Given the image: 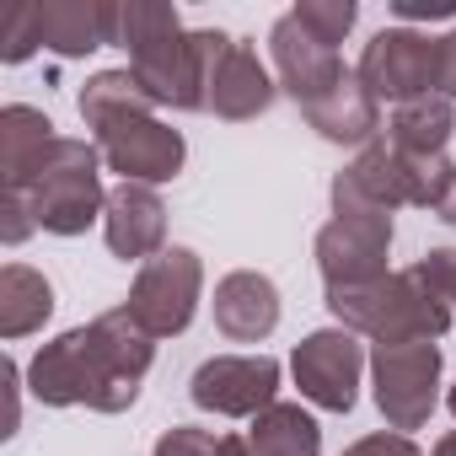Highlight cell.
<instances>
[{"instance_id":"cell-1","label":"cell","mask_w":456,"mask_h":456,"mask_svg":"<svg viewBox=\"0 0 456 456\" xmlns=\"http://www.w3.org/2000/svg\"><path fill=\"white\" fill-rule=\"evenodd\" d=\"M151 360H156V338L124 306H113L86 328H70L54 344H44L28 365V387L49 408L124 413L140 397Z\"/></svg>"},{"instance_id":"cell-2","label":"cell","mask_w":456,"mask_h":456,"mask_svg":"<svg viewBox=\"0 0 456 456\" xmlns=\"http://www.w3.org/2000/svg\"><path fill=\"white\" fill-rule=\"evenodd\" d=\"M328 312L338 317V328L370 338V344H435L451 328V306L445 296L413 269H397L376 285H354V290H328Z\"/></svg>"},{"instance_id":"cell-3","label":"cell","mask_w":456,"mask_h":456,"mask_svg":"<svg viewBox=\"0 0 456 456\" xmlns=\"http://www.w3.org/2000/svg\"><path fill=\"white\" fill-rule=\"evenodd\" d=\"M0 188H17L33 204L38 232H54V237H81L86 225L108 209L102 151L92 140H70V134H54L44 145V156L17 183H0Z\"/></svg>"},{"instance_id":"cell-4","label":"cell","mask_w":456,"mask_h":456,"mask_svg":"<svg viewBox=\"0 0 456 456\" xmlns=\"http://www.w3.org/2000/svg\"><path fill=\"white\" fill-rule=\"evenodd\" d=\"M370 387L381 419L408 435L424 429L440 403V344H376L370 349Z\"/></svg>"},{"instance_id":"cell-5","label":"cell","mask_w":456,"mask_h":456,"mask_svg":"<svg viewBox=\"0 0 456 456\" xmlns=\"http://www.w3.org/2000/svg\"><path fill=\"white\" fill-rule=\"evenodd\" d=\"M199 296H204V264H199V253L167 248V253H156L151 264H140L124 312H129L151 338H177V333L193 322Z\"/></svg>"},{"instance_id":"cell-6","label":"cell","mask_w":456,"mask_h":456,"mask_svg":"<svg viewBox=\"0 0 456 456\" xmlns=\"http://www.w3.org/2000/svg\"><path fill=\"white\" fill-rule=\"evenodd\" d=\"M392 253V215L381 209H333V220L317 232V269L328 290H354L387 280Z\"/></svg>"},{"instance_id":"cell-7","label":"cell","mask_w":456,"mask_h":456,"mask_svg":"<svg viewBox=\"0 0 456 456\" xmlns=\"http://www.w3.org/2000/svg\"><path fill=\"white\" fill-rule=\"evenodd\" d=\"M365 92L376 102H413V97H429L440 92V38L419 33V28H381L365 54H360V70Z\"/></svg>"},{"instance_id":"cell-8","label":"cell","mask_w":456,"mask_h":456,"mask_svg":"<svg viewBox=\"0 0 456 456\" xmlns=\"http://www.w3.org/2000/svg\"><path fill=\"white\" fill-rule=\"evenodd\" d=\"M204 54H209V81H204V108L215 118H232V124H248L258 113H269L274 102V76L269 65L258 60L253 44L220 33V28H204Z\"/></svg>"},{"instance_id":"cell-9","label":"cell","mask_w":456,"mask_h":456,"mask_svg":"<svg viewBox=\"0 0 456 456\" xmlns=\"http://www.w3.org/2000/svg\"><path fill=\"white\" fill-rule=\"evenodd\" d=\"M97 134V151H102V167L118 172L124 183H172L188 161V145L172 124H161L156 113H124V118H108Z\"/></svg>"},{"instance_id":"cell-10","label":"cell","mask_w":456,"mask_h":456,"mask_svg":"<svg viewBox=\"0 0 456 456\" xmlns=\"http://www.w3.org/2000/svg\"><path fill=\"white\" fill-rule=\"evenodd\" d=\"M274 392H280V360L274 354H215L188 381V397L220 419H258L264 408L280 403Z\"/></svg>"},{"instance_id":"cell-11","label":"cell","mask_w":456,"mask_h":456,"mask_svg":"<svg viewBox=\"0 0 456 456\" xmlns=\"http://www.w3.org/2000/svg\"><path fill=\"white\" fill-rule=\"evenodd\" d=\"M129 70H134V81L145 86V97H151L156 108H177V113L204 108V81H209L204 33L172 28L167 38L134 49V54H129Z\"/></svg>"},{"instance_id":"cell-12","label":"cell","mask_w":456,"mask_h":456,"mask_svg":"<svg viewBox=\"0 0 456 456\" xmlns=\"http://www.w3.org/2000/svg\"><path fill=\"white\" fill-rule=\"evenodd\" d=\"M290 370H296V387L306 403H317L328 413H349L360 397V370H365L360 333H349V328L306 333L290 354Z\"/></svg>"},{"instance_id":"cell-13","label":"cell","mask_w":456,"mask_h":456,"mask_svg":"<svg viewBox=\"0 0 456 456\" xmlns=\"http://www.w3.org/2000/svg\"><path fill=\"white\" fill-rule=\"evenodd\" d=\"M269 54H274V76H280V86H285L301 108H312L317 97H328V92L349 76L344 60H338V49L317 44V38L296 22V12H285V17L269 28Z\"/></svg>"},{"instance_id":"cell-14","label":"cell","mask_w":456,"mask_h":456,"mask_svg":"<svg viewBox=\"0 0 456 456\" xmlns=\"http://www.w3.org/2000/svg\"><path fill=\"white\" fill-rule=\"evenodd\" d=\"M102 237H108L113 258H124V264H151L156 253H167V204H161V193L151 183L108 188Z\"/></svg>"},{"instance_id":"cell-15","label":"cell","mask_w":456,"mask_h":456,"mask_svg":"<svg viewBox=\"0 0 456 456\" xmlns=\"http://www.w3.org/2000/svg\"><path fill=\"white\" fill-rule=\"evenodd\" d=\"M215 328L232 344H264L280 328V290L258 269H237L215 285Z\"/></svg>"},{"instance_id":"cell-16","label":"cell","mask_w":456,"mask_h":456,"mask_svg":"<svg viewBox=\"0 0 456 456\" xmlns=\"http://www.w3.org/2000/svg\"><path fill=\"white\" fill-rule=\"evenodd\" d=\"M38 33H44V49L81 60V54L113 44V0H44Z\"/></svg>"},{"instance_id":"cell-17","label":"cell","mask_w":456,"mask_h":456,"mask_svg":"<svg viewBox=\"0 0 456 456\" xmlns=\"http://www.w3.org/2000/svg\"><path fill=\"white\" fill-rule=\"evenodd\" d=\"M306 113V124L322 134V140H333V145H370L376 140V129H381V102L365 92V81L349 70L328 97H317L312 108H301Z\"/></svg>"},{"instance_id":"cell-18","label":"cell","mask_w":456,"mask_h":456,"mask_svg":"<svg viewBox=\"0 0 456 456\" xmlns=\"http://www.w3.org/2000/svg\"><path fill=\"white\" fill-rule=\"evenodd\" d=\"M456 129V108L451 97L429 92V97H413V102H397L387 113V145L403 151V156H445V140Z\"/></svg>"},{"instance_id":"cell-19","label":"cell","mask_w":456,"mask_h":456,"mask_svg":"<svg viewBox=\"0 0 456 456\" xmlns=\"http://www.w3.org/2000/svg\"><path fill=\"white\" fill-rule=\"evenodd\" d=\"M54 317V285L28 269V264H6L0 269V338H28Z\"/></svg>"},{"instance_id":"cell-20","label":"cell","mask_w":456,"mask_h":456,"mask_svg":"<svg viewBox=\"0 0 456 456\" xmlns=\"http://www.w3.org/2000/svg\"><path fill=\"white\" fill-rule=\"evenodd\" d=\"M253 456H322V429L301 403H274L248 424Z\"/></svg>"},{"instance_id":"cell-21","label":"cell","mask_w":456,"mask_h":456,"mask_svg":"<svg viewBox=\"0 0 456 456\" xmlns=\"http://www.w3.org/2000/svg\"><path fill=\"white\" fill-rule=\"evenodd\" d=\"M49 140H54L49 113H38V108H28V102H12L6 113H0V183H17V177L44 156Z\"/></svg>"},{"instance_id":"cell-22","label":"cell","mask_w":456,"mask_h":456,"mask_svg":"<svg viewBox=\"0 0 456 456\" xmlns=\"http://www.w3.org/2000/svg\"><path fill=\"white\" fill-rule=\"evenodd\" d=\"M86 129H102L108 118H124V113H156V102L145 97V86L134 81V70H97L81 97H76Z\"/></svg>"},{"instance_id":"cell-23","label":"cell","mask_w":456,"mask_h":456,"mask_svg":"<svg viewBox=\"0 0 456 456\" xmlns=\"http://www.w3.org/2000/svg\"><path fill=\"white\" fill-rule=\"evenodd\" d=\"M172 28H183L177 6H167V0H113V44L124 54L167 38Z\"/></svg>"},{"instance_id":"cell-24","label":"cell","mask_w":456,"mask_h":456,"mask_svg":"<svg viewBox=\"0 0 456 456\" xmlns=\"http://www.w3.org/2000/svg\"><path fill=\"white\" fill-rule=\"evenodd\" d=\"M354 17H360L354 0H301V6H296V22H301L317 44H328V49H338V44L349 38Z\"/></svg>"},{"instance_id":"cell-25","label":"cell","mask_w":456,"mask_h":456,"mask_svg":"<svg viewBox=\"0 0 456 456\" xmlns=\"http://www.w3.org/2000/svg\"><path fill=\"white\" fill-rule=\"evenodd\" d=\"M33 49H44V33H38V6H22L6 17V49H0V60L6 65H22Z\"/></svg>"},{"instance_id":"cell-26","label":"cell","mask_w":456,"mask_h":456,"mask_svg":"<svg viewBox=\"0 0 456 456\" xmlns=\"http://www.w3.org/2000/svg\"><path fill=\"white\" fill-rule=\"evenodd\" d=\"M38 232V220H33V204L17 193V188H0V242H28Z\"/></svg>"},{"instance_id":"cell-27","label":"cell","mask_w":456,"mask_h":456,"mask_svg":"<svg viewBox=\"0 0 456 456\" xmlns=\"http://www.w3.org/2000/svg\"><path fill=\"white\" fill-rule=\"evenodd\" d=\"M215 451H220V435L193 429V424H172V429L156 440V456H215Z\"/></svg>"},{"instance_id":"cell-28","label":"cell","mask_w":456,"mask_h":456,"mask_svg":"<svg viewBox=\"0 0 456 456\" xmlns=\"http://www.w3.org/2000/svg\"><path fill=\"white\" fill-rule=\"evenodd\" d=\"M419 274L445 296V306L456 312V248H435V253H424L419 258Z\"/></svg>"},{"instance_id":"cell-29","label":"cell","mask_w":456,"mask_h":456,"mask_svg":"<svg viewBox=\"0 0 456 456\" xmlns=\"http://www.w3.org/2000/svg\"><path fill=\"white\" fill-rule=\"evenodd\" d=\"M344 456H424V451H419L408 435L392 429V435H365V440H354Z\"/></svg>"},{"instance_id":"cell-30","label":"cell","mask_w":456,"mask_h":456,"mask_svg":"<svg viewBox=\"0 0 456 456\" xmlns=\"http://www.w3.org/2000/svg\"><path fill=\"white\" fill-rule=\"evenodd\" d=\"M392 12L403 22H435V17H456V0H392Z\"/></svg>"},{"instance_id":"cell-31","label":"cell","mask_w":456,"mask_h":456,"mask_svg":"<svg viewBox=\"0 0 456 456\" xmlns=\"http://www.w3.org/2000/svg\"><path fill=\"white\" fill-rule=\"evenodd\" d=\"M440 97L456 102V28L440 38Z\"/></svg>"},{"instance_id":"cell-32","label":"cell","mask_w":456,"mask_h":456,"mask_svg":"<svg viewBox=\"0 0 456 456\" xmlns=\"http://www.w3.org/2000/svg\"><path fill=\"white\" fill-rule=\"evenodd\" d=\"M215 456H253V445H248V435H220Z\"/></svg>"},{"instance_id":"cell-33","label":"cell","mask_w":456,"mask_h":456,"mask_svg":"<svg viewBox=\"0 0 456 456\" xmlns=\"http://www.w3.org/2000/svg\"><path fill=\"white\" fill-rule=\"evenodd\" d=\"M435 215H440L445 225H456V177H451V188L440 193V204H435Z\"/></svg>"},{"instance_id":"cell-34","label":"cell","mask_w":456,"mask_h":456,"mask_svg":"<svg viewBox=\"0 0 456 456\" xmlns=\"http://www.w3.org/2000/svg\"><path fill=\"white\" fill-rule=\"evenodd\" d=\"M429 456H456V429H445V435L435 440V451H429Z\"/></svg>"},{"instance_id":"cell-35","label":"cell","mask_w":456,"mask_h":456,"mask_svg":"<svg viewBox=\"0 0 456 456\" xmlns=\"http://www.w3.org/2000/svg\"><path fill=\"white\" fill-rule=\"evenodd\" d=\"M445 408H451V413H456V381H451V392H445Z\"/></svg>"}]
</instances>
